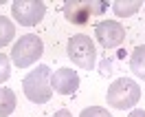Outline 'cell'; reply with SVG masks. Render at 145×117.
Segmentation results:
<instances>
[{"label":"cell","instance_id":"obj_6","mask_svg":"<svg viewBox=\"0 0 145 117\" xmlns=\"http://www.w3.org/2000/svg\"><path fill=\"white\" fill-rule=\"evenodd\" d=\"M46 13V5L42 0H16L11 5V16L16 22L24 24V27H35Z\"/></svg>","mask_w":145,"mask_h":117},{"label":"cell","instance_id":"obj_3","mask_svg":"<svg viewBox=\"0 0 145 117\" xmlns=\"http://www.w3.org/2000/svg\"><path fill=\"white\" fill-rule=\"evenodd\" d=\"M44 53V42L42 38L35 36V33H29V36H22L13 44L11 49V62L16 64L18 69H27L31 64H35Z\"/></svg>","mask_w":145,"mask_h":117},{"label":"cell","instance_id":"obj_7","mask_svg":"<svg viewBox=\"0 0 145 117\" xmlns=\"http://www.w3.org/2000/svg\"><path fill=\"white\" fill-rule=\"evenodd\" d=\"M95 38L103 49H114V46L123 44L125 40V27L117 22V20H103L95 27Z\"/></svg>","mask_w":145,"mask_h":117},{"label":"cell","instance_id":"obj_8","mask_svg":"<svg viewBox=\"0 0 145 117\" xmlns=\"http://www.w3.org/2000/svg\"><path fill=\"white\" fill-rule=\"evenodd\" d=\"M51 89H55V93L59 95H72L79 89V75L72 69H57L55 73H51Z\"/></svg>","mask_w":145,"mask_h":117},{"label":"cell","instance_id":"obj_5","mask_svg":"<svg viewBox=\"0 0 145 117\" xmlns=\"http://www.w3.org/2000/svg\"><path fill=\"white\" fill-rule=\"evenodd\" d=\"M108 9L103 0H68L64 5V18L71 24H86L90 18L101 16Z\"/></svg>","mask_w":145,"mask_h":117},{"label":"cell","instance_id":"obj_1","mask_svg":"<svg viewBox=\"0 0 145 117\" xmlns=\"http://www.w3.org/2000/svg\"><path fill=\"white\" fill-rule=\"evenodd\" d=\"M22 91H24L29 102H33V104H46L51 99V95H53V89H51V69L46 64H37V69H33L31 73L24 75Z\"/></svg>","mask_w":145,"mask_h":117},{"label":"cell","instance_id":"obj_13","mask_svg":"<svg viewBox=\"0 0 145 117\" xmlns=\"http://www.w3.org/2000/svg\"><path fill=\"white\" fill-rule=\"evenodd\" d=\"M9 77H11V60L7 53H0V84H5Z\"/></svg>","mask_w":145,"mask_h":117},{"label":"cell","instance_id":"obj_16","mask_svg":"<svg viewBox=\"0 0 145 117\" xmlns=\"http://www.w3.org/2000/svg\"><path fill=\"white\" fill-rule=\"evenodd\" d=\"M53 117H72V115H71V110H66V108H62V110H57V113H55Z\"/></svg>","mask_w":145,"mask_h":117},{"label":"cell","instance_id":"obj_14","mask_svg":"<svg viewBox=\"0 0 145 117\" xmlns=\"http://www.w3.org/2000/svg\"><path fill=\"white\" fill-rule=\"evenodd\" d=\"M79 117H112V115H110L106 108H101V106H88V108L82 110Z\"/></svg>","mask_w":145,"mask_h":117},{"label":"cell","instance_id":"obj_9","mask_svg":"<svg viewBox=\"0 0 145 117\" xmlns=\"http://www.w3.org/2000/svg\"><path fill=\"white\" fill-rule=\"evenodd\" d=\"M141 7H143L141 0H117V2L112 5V11L117 13V18H130V16H134Z\"/></svg>","mask_w":145,"mask_h":117},{"label":"cell","instance_id":"obj_12","mask_svg":"<svg viewBox=\"0 0 145 117\" xmlns=\"http://www.w3.org/2000/svg\"><path fill=\"white\" fill-rule=\"evenodd\" d=\"M16 38V27H13V22L9 18H5V16H0V49L2 46H7Z\"/></svg>","mask_w":145,"mask_h":117},{"label":"cell","instance_id":"obj_2","mask_svg":"<svg viewBox=\"0 0 145 117\" xmlns=\"http://www.w3.org/2000/svg\"><path fill=\"white\" fill-rule=\"evenodd\" d=\"M141 99V86L130 77H119L108 86L106 102L108 106L119 108V110H132Z\"/></svg>","mask_w":145,"mask_h":117},{"label":"cell","instance_id":"obj_10","mask_svg":"<svg viewBox=\"0 0 145 117\" xmlns=\"http://www.w3.org/2000/svg\"><path fill=\"white\" fill-rule=\"evenodd\" d=\"M130 71L134 73L136 77L145 80V44L136 46L132 51V58H130Z\"/></svg>","mask_w":145,"mask_h":117},{"label":"cell","instance_id":"obj_15","mask_svg":"<svg viewBox=\"0 0 145 117\" xmlns=\"http://www.w3.org/2000/svg\"><path fill=\"white\" fill-rule=\"evenodd\" d=\"M127 117H145V110H143V108H132Z\"/></svg>","mask_w":145,"mask_h":117},{"label":"cell","instance_id":"obj_4","mask_svg":"<svg viewBox=\"0 0 145 117\" xmlns=\"http://www.w3.org/2000/svg\"><path fill=\"white\" fill-rule=\"evenodd\" d=\"M68 58L77 64L79 69H86V71H92L95 69V62H97V49H95V42L90 40V36L86 33H77L68 40Z\"/></svg>","mask_w":145,"mask_h":117},{"label":"cell","instance_id":"obj_11","mask_svg":"<svg viewBox=\"0 0 145 117\" xmlns=\"http://www.w3.org/2000/svg\"><path fill=\"white\" fill-rule=\"evenodd\" d=\"M16 110V93L11 89H0V117H9Z\"/></svg>","mask_w":145,"mask_h":117}]
</instances>
